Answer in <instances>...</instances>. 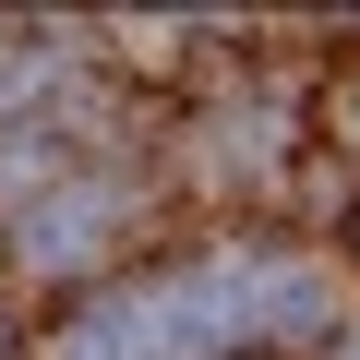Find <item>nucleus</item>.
Here are the masks:
<instances>
[{
    "instance_id": "obj_1",
    "label": "nucleus",
    "mask_w": 360,
    "mask_h": 360,
    "mask_svg": "<svg viewBox=\"0 0 360 360\" xmlns=\"http://www.w3.org/2000/svg\"><path fill=\"white\" fill-rule=\"evenodd\" d=\"M60 360H180V348H168V288H120V300L72 312Z\"/></svg>"
},
{
    "instance_id": "obj_2",
    "label": "nucleus",
    "mask_w": 360,
    "mask_h": 360,
    "mask_svg": "<svg viewBox=\"0 0 360 360\" xmlns=\"http://www.w3.org/2000/svg\"><path fill=\"white\" fill-rule=\"evenodd\" d=\"M336 312V288H324V264H240V336H312Z\"/></svg>"
},
{
    "instance_id": "obj_3",
    "label": "nucleus",
    "mask_w": 360,
    "mask_h": 360,
    "mask_svg": "<svg viewBox=\"0 0 360 360\" xmlns=\"http://www.w3.org/2000/svg\"><path fill=\"white\" fill-rule=\"evenodd\" d=\"M108 217H120V205L84 180V193H60V205H37V217H25V252H37V264H72V252H84Z\"/></svg>"
},
{
    "instance_id": "obj_4",
    "label": "nucleus",
    "mask_w": 360,
    "mask_h": 360,
    "mask_svg": "<svg viewBox=\"0 0 360 360\" xmlns=\"http://www.w3.org/2000/svg\"><path fill=\"white\" fill-rule=\"evenodd\" d=\"M348 132H360V96H348Z\"/></svg>"
},
{
    "instance_id": "obj_5",
    "label": "nucleus",
    "mask_w": 360,
    "mask_h": 360,
    "mask_svg": "<svg viewBox=\"0 0 360 360\" xmlns=\"http://www.w3.org/2000/svg\"><path fill=\"white\" fill-rule=\"evenodd\" d=\"M348 360H360V348H348Z\"/></svg>"
}]
</instances>
